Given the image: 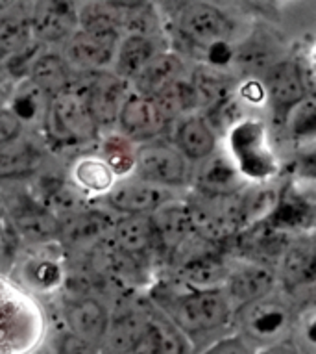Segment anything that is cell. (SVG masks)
Masks as SVG:
<instances>
[{"mask_svg": "<svg viewBox=\"0 0 316 354\" xmlns=\"http://www.w3.org/2000/svg\"><path fill=\"white\" fill-rule=\"evenodd\" d=\"M157 304L163 308L159 312L190 343L224 330L233 319V308L222 290L187 288L168 297V302Z\"/></svg>", "mask_w": 316, "mask_h": 354, "instance_id": "1", "label": "cell"}, {"mask_svg": "<svg viewBox=\"0 0 316 354\" xmlns=\"http://www.w3.org/2000/svg\"><path fill=\"white\" fill-rule=\"evenodd\" d=\"M228 151L244 182L265 184L277 173V160L268 141V132L259 119L242 117L228 130Z\"/></svg>", "mask_w": 316, "mask_h": 354, "instance_id": "2", "label": "cell"}, {"mask_svg": "<svg viewBox=\"0 0 316 354\" xmlns=\"http://www.w3.org/2000/svg\"><path fill=\"white\" fill-rule=\"evenodd\" d=\"M41 127L52 143L61 147H86L100 138L86 100L75 87L50 97Z\"/></svg>", "mask_w": 316, "mask_h": 354, "instance_id": "3", "label": "cell"}, {"mask_svg": "<svg viewBox=\"0 0 316 354\" xmlns=\"http://www.w3.org/2000/svg\"><path fill=\"white\" fill-rule=\"evenodd\" d=\"M231 323L235 334L253 348L288 339L294 325L293 310L279 295H268L255 302L244 304L233 312Z\"/></svg>", "mask_w": 316, "mask_h": 354, "instance_id": "4", "label": "cell"}, {"mask_svg": "<svg viewBox=\"0 0 316 354\" xmlns=\"http://www.w3.org/2000/svg\"><path fill=\"white\" fill-rule=\"evenodd\" d=\"M179 37L192 47L207 50L219 43L235 45L239 24L231 13L209 2H185L174 17Z\"/></svg>", "mask_w": 316, "mask_h": 354, "instance_id": "5", "label": "cell"}, {"mask_svg": "<svg viewBox=\"0 0 316 354\" xmlns=\"http://www.w3.org/2000/svg\"><path fill=\"white\" fill-rule=\"evenodd\" d=\"M132 176L170 192L189 184L192 165L174 147L172 141L155 140L137 145Z\"/></svg>", "mask_w": 316, "mask_h": 354, "instance_id": "6", "label": "cell"}, {"mask_svg": "<svg viewBox=\"0 0 316 354\" xmlns=\"http://www.w3.org/2000/svg\"><path fill=\"white\" fill-rule=\"evenodd\" d=\"M81 89H75L83 97L98 130L115 128L117 117L124 100L132 91L130 84L121 80L111 71H100L92 75L80 76Z\"/></svg>", "mask_w": 316, "mask_h": 354, "instance_id": "7", "label": "cell"}, {"mask_svg": "<svg viewBox=\"0 0 316 354\" xmlns=\"http://www.w3.org/2000/svg\"><path fill=\"white\" fill-rule=\"evenodd\" d=\"M168 127L170 121L165 117L157 102L133 91H130L128 99L124 100L115 124L117 134H121L135 145L161 140Z\"/></svg>", "mask_w": 316, "mask_h": 354, "instance_id": "8", "label": "cell"}, {"mask_svg": "<svg viewBox=\"0 0 316 354\" xmlns=\"http://www.w3.org/2000/svg\"><path fill=\"white\" fill-rule=\"evenodd\" d=\"M26 12L30 30L37 45H63L75 34L78 23L80 4L75 2H37L28 4Z\"/></svg>", "mask_w": 316, "mask_h": 354, "instance_id": "9", "label": "cell"}, {"mask_svg": "<svg viewBox=\"0 0 316 354\" xmlns=\"http://www.w3.org/2000/svg\"><path fill=\"white\" fill-rule=\"evenodd\" d=\"M276 269L265 261L248 260L228 271L222 291L235 312L237 308L244 304L272 295L276 291Z\"/></svg>", "mask_w": 316, "mask_h": 354, "instance_id": "10", "label": "cell"}, {"mask_svg": "<svg viewBox=\"0 0 316 354\" xmlns=\"http://www.w3.org/2000/svg\"><path fill=\"white\" fill-rule=\"evenodd\" d=\"M259 82L265 87L266 100H270L283 113H287L302 100L313 97L304 80L302 65L296 59L282 58L276 64H272L261 75Z\"/></svg>", "mask_w": 316, "mask_h": 354, "instance_id": "11", "label": "cell"}, {"mask_svg": "<svg viewBox=\"0 0 316 354\" xmlns=\"http://www.w3.org/2000/svg\"><path fill=\"white\" fill-rule=\"evenodd\" d=\"M170 198L174 197L168 189L148 184L137 176H128L115 182L106 195V203L122 215H152Z\"/></svg>", "mask_w": 316, "mask_h": 354, "instance_id": "12", "label": "cell"}, {"mask_svg": "<svg viewBox=\"0 0 316 354\" xmlns=\"http://www.w3.org/2000/svg\"><path fill=\"white\" fill-rule=\"evenodd\" d=\"M63 319L67 323V332L91 343L92 347L102 348L111 319L110 310L102 301H98L97 297H78L67 301L63 306Z\"/></svg>", "mask_w": 316, "mask_h": 354, "instance_id": "13", "label": "cell"}, {"mask_svg": "<svg viewBox=\"0 0 316 354\" xmlns=\"http://www.w3.org/2000/svg\"><path fill=\"white\" fill-rule=\"evenodd\" d=\"M187 76H189V69L179 54L159 50L150 59V64L130 82V87L133 93L141 97L157 99L168 87L185 80Z\"/></svg>", "mask_w": 316, "mask_h": 354, "instance_id": "14", "label": "cell"}, {"mask_svg": "<svg viewBox=\"0 0 316 354\" xmlns=\"http://www.w3.org/2000/svg\"><path fill=\"white\" fill-rule=\"evenodd\" d=\"M190 180H195L196 193L207 197H230L244 189V178L237 171L235 163L222 152H215L204 162L196 163Z\"/></svg>", "mask_w": 316, "mask_h": 354, "instance_id": "15", "label": "cell"}, {"mask_svg": "<svg viewBox=\"0 0 316 354\" xmlns=\"http://www.w3.org/2000/svg\"><path fill=\"white\" fill-rule=\"evenodd\" d=\"M150 217H152L159 250H165L167 254L172 256L176 250L181 249L189 239L196 236L189 206L184 201L170 198L161 208L155 209Z\"/></svg>", "mask_w": 316, "mask_h": 354, "instance_id": "16", "label": "cell"}, {"mask_svg": "<svg viewBox=\"0 0 316 354\" xmlns=\"http://www.w3.org/2000/svg\"><path fill=\"white\" fill-rule=\"evenodd\" d=\"M128 354H192V343L159 310L150 308L144 330Z\"/></svg>", "mask_w": 316, "mask_h": 354, "instance_id": "17", "label": "cell"}, {"mask_svg": "<svg viewBox=\"0 0 316 354\" xmlns=\"http://www.w3.org/2000/svg\"><path fill=\"white\" fill-rule=\"evenodd\" d=\"M110 232L115 250L133 261L143 260L152 250L159 249L150 215H122Z\"/></svg>", "mask_w": 316, "mask_h": 354, "instance_id": "18", "label": "cell"}, {"mask_svg": "<svg viewBox=\"0 0 316 354\" xmlns=\"http://www.w3.org/2000/svg\"><path fill=\"white\" fill-rule=\"evenodd\" d=\"M172 143L190 165L204 162L219 151V136L215 134L206 117L198 111L176 121Z\"/></svg>", "mask_w": 316, "mask_h": 354, "instance_id": "19", "label": "cell"}, {"mask_svg": "<svg viewBox=\"0 0 316 354\" xmlns=\"http://www.w3.org/2000/svg\"><path fill=\"white\" fill-rule=\"evenodd\" d=\"M10 225L17 236L32 245H45L61 238L58 215L35 203H21L10 214Z\"/></svg>", "mask_w": 316, "mask_h": 354, "instance_id": "20", "label": "cell"}, {"mask_svg": "<svg viewBox=\"0 0 316 354\" xmlns=\"http://www.w3.org/2000/svg\"><path fill=\"white\" fill-rule=\"evenodd\" d=\"M277 282L288 291L304 290L315 280V245L310 238L290 239L276 269Z\"/></svg>", "mask_w": 316, "mask_h": 354, "instance_id": "21", "label": "cell"}, {"mask_svg": "<svg viewBox=\"0 0 316 354\" xmlns=\"http://www.w3.org/2000/svg\"><path fill=\"white\" fill-rule=\"evenodd\" d=\"M157 53L159 47L154 35L144 32H126L119 41L115 59L110 71L130 84Z\"/></svg>", "mask_w": 316, "mask_h": 354, "instance_id": "22", "label": "cell"}, {"mask_svg": "<svg viewBox=\"0 0 316 354\" xmlns=\"http://www.w3.org/2000/svg\"><path fill=\"white\" fill-rule=\"evenodd\" d=\"M43 165V151L23 136L0 145V180H23L35 176Z\"/></svg>", "mask_w": 316, "mask_h": 354, "instance_id": "23", "label": "cell"}, {"mask_svg": "<svg viewBox=\"0 0 316 354\" xmlns=\"http://www.w3.org/2000/svg\"><path fill=\"white\" fill-rule=\"evenodd\" d=\"M282 48L276 37L266 32H250L242 35L239 45L233 48V64H237L248 76H255L257 73H265L272 64L279 62Z\"/></svg>", "mask_w": 316, "mask_h": 354, "instance_id": "24", "label": "cell"}, {"mask_svg": "<svg viewBox=\"0 0 316 354\" xmlns=\"http://www.w3.org/2000/svg\"><path fill=\"white\" fill-rule=\"evenodd\" d=\"M76 76L78 75L67 65L61 54L45 50L35 56L26 73V78L48 97L72 89L76 86Z\"/></svg>", "mask_w": 316, "mask_h": 354, "instance_id": "25", "label": "cell"}, {"mask_svg": "<svg viewBox=\"0 0 316 354\" xmlns=\"http://www.w3.org/2000/svg\"><path fill=\"white\" fill-rule=\"evenodd\" d=\"M189 84L196 95L198 110H209L213 106L224 102L233 97L235 91V80L226 71L215 69L209 65H198L189 71Z\"/></svg>", "mask_w": 316, "mask_h": 354, "instance_id": "26", "label": "cell"}, {"mask_svg": "<svg viewBox=\"0 0 316 354\" xmlns=\"http://www.w3.org/2000/svg\"><path fill=\"white\" fill-rule=\"evenodd\" d=\"M70 180L78 192L92 197H106L119 178L98 154H81L70 167Z\"/></svg>", "mask_w": 316, "mask_h": 354, "instance_id": "27", "label": "cell"}, {"mask_svg": "<svg viewBox=\"0 0 316 354\" xmlns=\"http://www.w3.org/2000/svg\"><path fill=\"white\" fill-rule=\"evenodd\" d=\"M37 47L24 13L6 12L0 15V64L8 67Z\"/></svg>", "mask_w": 316, "mask_h": 354, "instance_id": "28", "label": "cell"}, {"mask_svg": "<svg viewBox=\"0 0 316 354\" xmlns=\"http://www.w3.org/2000/svg\"><path fill=\"white\" fill-rule=\"evenodd\" d=\"M148 315L150 308H130L126 312L111 317L102 347L108 348L111 354H128L144 330Z\"/></svg>", "mask_w": 316, "mask_h": 354, "instance_id": "29", "label": "cell"}, {"mask_svg": "<svg viewBox=\"0 0 316 354\" xmlns=\"http://www.w3.org/2000/svg\"><path fill=\"white\" fill-rule=\"evenodd\" d=\"M8 110L17 117L21 124H43L46 108L50 97L41 91L28 78L19 80V84L10 91L8 97Z\"/></svg>", "mask_w": 316, "mask_h": 354, "instance_id": "30", "label": "cell"}, {"mask_svg": "<svg viewBox=\"0 0 316 354\" xmlns=\"http://www.w3.org/2000/svg\"><path fill=\"white\" fill-rule=\"evenodd\" d=\"M135 154H137V145L128 141L126 138H122L121 134L113 132V134L106 136L102 140L98 156L110 165L111 171L121 180V178H128V176L133 174Z\"/></svg>", "mask_w": 316, "mask_h": 354, "instance_id": "31", "label": "cell"}, {"mask_svg": "<svg viewBox=\"0 0 316 354\" xmlns=\"http://www.w3.org/2000/svg\"><path fill=\"white\" fill-rule=\"evenodd\" d=\"M21 279L32 290L52 291L63 282V268L50 258H30L23 266Z\"/></svg>", "mask_w": 316, "mask_h": 354, "instance_id": "32", "label": "cell"}, {"mask_svg": "<svg viewBox=\"0 0 316 354\" xmlns=\"http://www.w3.org/2000/svg\"><path fill=\"white\" fill-rule=\"evenodd\" d=\"M154 100L170 122L198 111V102H196V95L192 91V86L189 84V78L168 87L165 93H161Z\"/></svg>", "mask_w": 316, "mask_h": 354, "instance_id": "33", "label": "cell"}, {"mask_svg": "<svg viewBox=\"0 0 316 354\" xmlns=\"http://www.w3.org/2000/svg\"><path fill=\"white\" fill-rule=\"evenodd\" d=\"M287 115V127L290 134L296 138H313L315 134V122H316V111H315V100L313 97L302 100L299 104L285 113Z\"/></svg>", "mask_w": 316, "mask_h": 354, "instance_id": "34", "label": "cell"}, {"mask_svg": "<svg viewBox=\"0 0 316 354\" xmlns=\"http://www.w3.org/2000/svg\"><path fill=\"white\" fill-rule=\"evenodd\" d=\"M255 348L248 345L239 334H228V336H220L207 345L200 354H253Z\"/></svg>", "mask_w": 316, "mask_h": 354, "instance_id": "35", "label": "cell"}, {"mask_svg": "<svg viewBox=\"0 0 316 354\" xmlns=\"http://www.w3.org/2000/svg\"><path fill=\"white\" fill-rule=\"evenodd\" d=\"M54 353L56 354H100V348L92 347L91 343L72 336L70 332H61L54 339Z\"/></svg>", "mask_w": 316, "mask_h": 354, "instance_id": "36", "label": "cell"}, {"mask_svg": "<svg viewBox=\"0 0 316 354\" xmlns=\"http://www.w3.org/2000/svg\"><path fill=\"white\" fill-rule=\"evenodd\" d=\"M237 93L241 97V100H244L246 104L261 106L265 104L266 93L263 84L259 82L257 76H246L241 84H237Z\"/></svg>", "mask_w": 316, "mask_h": 354, "instance_id": "37", "label": "cell"}, {"mask_svg": "<svg viewBox=\"0 0 316 354\" xmlns=\"http://www.w3.org/2000/svg\"><path fill=\"white\" fill-rule=\"evenodd\" d=\"M19 136H23L21 121L8 110V106H0V145L17 140Z\"/></svg>", "mask_w": 316, "mask_h": 354, "instance_id": "38", "label": "cell"}, {"mask_svg": "<svg viewBox=\"0 0 316 354\" xmlns=\"http://www.w3.org/2000/svg\"><path fill=\"white\" fill-rule=\"evenodd\" d=\"M253 354H302V353H299L298 345L288 337V339H283V342H277V343H272V345H266V347L255 348Z\"/></svg>", "mask_w": 316, "mask_h": 354, "instance_id": "39", "label": "cell"}, {"mask_svg": "<svg viewBox=\"0 0 316 354\" xmlns=\"http://www.w3.org/2000/svg\"><path fill=\"white\" fill-rule=\"evenodd\" d=\"M6 228H8L6 214H4V209H2V204H0V239L4 238V234H6Z\"/></svg>", "mask_w": 316, "mask_h": 354, "instance_id": "40", "label": "cell"}]
</instances>
